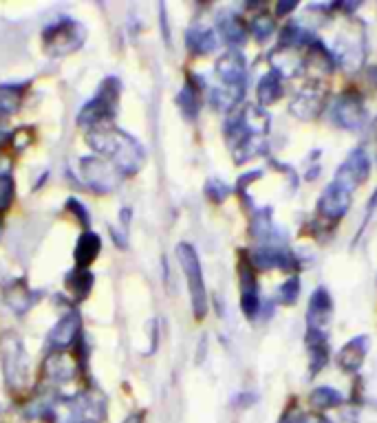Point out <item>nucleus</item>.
Masks as SVG:
<instances>
[{
    "instance_id": "1",
    "label": "nucleus",
    "mask_w": 377,
    "mask_h": 423,
    "mask_svg": "<svg viewBox=\"0 0 377 423\" xmlns=\"http://www.w3.org/2000/svg\"><path fill=\"white\" fill-rule=\"evenodd\" d=\"M369 172H371L369 157H366V152L362 150V148H355V150H351V155L344 159V163L338 168L333 183L344 187L347 192H353L355 187L366 181Z\"/></svg>"
},
{
    "instance_id": "2",
    "label": "nucleus",
    "mask_w": 377,
    "mask_h": 423,
    "mask_svg": "<svg viewBox=\"0 0 377 423\" xmlns=\"http://www.w3.org/2000/svg\"><path fill=\"white\" fill-rule=\"evenodd\" d=\"M331 117L333 122L342 126V128H349V130H358L360 126L364 124V104L362 98L358 93H342L338 100L333 102V108H331Z\"/></svg>"
},
{
    "instance_id": "3",
    "label": "nucleus",
    "mask_w": 377,
    "mask_h": 423,
    "mask_svg": "<svg viewBox=\"0 0 377 423\" xmlns=\"http://www.w3.org/2000/svg\"><path fill=\"white\" fill-rule=\"evenodd\" d=\"M179 258L183 262V271L187 280H190V293H192V304H194V313L198 317H203L205 313V287H203V278H201V267H198L196 253L187 247L181 245L179 249Z\"/></svg>"
},
{
    "instance_id": "4",
    "label": "nucleus",
    "mask_w": 377,
    "mask_h": 423,
    "mask_svg": "<svg viewBox=\"0 0 377 423\" xmlns=\"http://www.w3.org/2000/svg\"><path fill=\"white\" fill-rule=\"evenodd\" d=\"M349 205H351V192L331 183L318 201V212L327 220H340L349 212Z\"/></svg>"
},
{
    "instance_id": "5",
    "label": "nucleus",
    "mask_w": 377,
    "mask_h": 423,
    "mask_svg": "<svg viewBox=\"0 0 377 423\" xmlns=\"http://www.w3.org/2000/svg\"><path fill=\"white\" fill-rule=\"evenodd\" d=\"M369 344L371 342L366 335H358V337H353V340H349L342 346V351L338 355L340 368L347 370V373H358L366 359V353H369Z\"/></svg>"
},
{
    "instance_id": "6",
    "label": "nucleus",
    "mask_w": 377,
    "mask_h": 423,
    "mask_svg": "<svg viewBox=\"0 0 377 423\" xmlns=\"http://www.w3.org/2000/svg\"><path fill=\"white\" fill-rule=\"evenodd\" d=\"M333 311V302H331V295L329 291L320 287L311 293V300H309V309H307V324L309 329H318L322 331V326L329 322Z\"/></svg>"
},
{
    "instance_id": "7",
    "label": "nucleus",
    "mask_w": 377,
    "mask_h": 423,
    "mask_svg": "<svg viewBox=\"0 0 377 423\" xmlns=\"http://www.w3.org/2000/svg\"><path fill=\"white\" fill-rule=\"evenodd\" d=\"M307 348H309V364L311 375H318L329 362V342L327 335L318 329H307Z\"/></svg>"
},
{
    "instance_id": "8",
    "label": "nucleus",
    "mask_w": 377,
    "mask_h": 423,
    "mask_svg": "<svg viewBox=\"0 0 377 423\" xmlns=\"http://www.w3.org/2000/svg\"><path fill=\"white\" fill-rule=\"evenodd\" d=\"M322 108V95L316 91H302L291 104V111L302 119H313Z\"/></svg>"
},
{
    "instance_id": "9",
    "label": "nucleus",
    "mask_w": 377,
    "mask_h": 423,
    "mask_svg": "<svg viewBox=\"0 0 377 423\" xmlns=\"http://www.w3.org/2000/svg\"><path fill=\"white\" fill-rule=\"evenodd\" d=\"M256 262L260 267H282V269H289L291 267V253L280 249V247H263L256 253Z\"/></svg>"
},
{
    "instance_id": "10",
    "label": "nucleus",
    "mask_w": 377,
    "mask_h": 423,
    "mask_svg": "<svg viewBox=\"0 0 377 423\" xmlns=\"http://www.w3.org/2000/svg\"><path fill=\"white\" fill-rule=\"evenodd\" d=\"M282 95V84H280V76L278 73H267V76L260 80L258 84V100L263 106L274 104Z\"/></svg>"
},
{
    "instance_id": "11",
    "label": "nucleus",
    "mask_w": 377,
    "mask_h": 423,
    "mask_svg": "<svg viewBox=\"0 0 377 423\" xmlns=\"http://www.w3.org/2000/svg\"><path fill=\"white\" fill-rule=\"evenodd\" d=\"M218 73L227 80V82H238L245 76V60L238 53H229L221 62H218Z\"/></svg>"
},
{
    "instance_id": "12",
    "label": "nucleus",
    "mask_w": 377,
    "mask_h": 423,
    "mask_svg": "<svg viewBox=\"0 0 377 423\" xmlns=\"http://www.w3.org/2000/svg\"><path fill=\"white\" fill-rule=\"evenodd\" d=\"M309 401H311L313 408L327 410V408L340 406V404H342V395H340L335 388H331V386H320V388H316V390H313V393L309 395Z\"/></svg>"
},
{
    "instance_id": "13",
    "label": "nucleus",
    "mask_w": 377,
    "mask_h": 423,
    "mask_svg": "<svg viewBox=\"0 0 377 423\" xmlns=\"http://www.w3.org/2000/svg\"><path fill=\"white\" fill-rule=\"evenodd\" d=\"M298 295H300V280L293 276L280 287V300L285 304H293L298 300Z\"/></svg>"
},
{
    "instance_id": "14",
    "label": "nucleus",
    "mask_w": 377,
    "mask_h": 423,
    "mask_svg": "<svg viewBox=\"0 0 377 423\" xmlns=\"http://www.w3.org/2000/svg\"><path fill=\"white\" fill-rule=\"evenodd\" d=\"M251 29H254V34L258 36V40H265L274 34V18L269 16H258L254 18V23H251Z\"/></svg>"
},
{
    "instance_id": "15",
    "label": "nucleus",
    "mask_w": 377,
    "mask_h": 423,
    "mask_svg": "<svg viewBox=\"0 0 377 423\" xmlns=\"http://www.w3.org/2000/svg\"><path fill=\"white\" fill-rule=\"evenodd\" d=\"M278 423H305V415H302L296 406H291V408L285 410V415L280 417Z\"/></svg>"
},
{
    "instance_id": "16",
    "label": "nucleus",
    "mask_w": 377,
    "mask_h": 423,
    "mask_svg": "<svg viewBox=\"0 0 377 423\" xmlns=\"http://www.w3.org/2000/svg\"><path fill=\"white\" fill-rule=\"evenodd\" d=\"M293 9H296V3H280V5L276 7V14H278V16H285L287 12H293Z\"/></svg>"
},
{
    "instance_id": "17",
    "label": "nucleus",
    "mask_w": 377,
    "mask_h": 423,
    "mask_svg": "<svg viewBox=\"0 0 377 423\" xmlns=\"http://www.w3.org/2000/svg\"><path fill=\"white\" fill-rule=\"evenodd\" d=\"M305 423H333V421L322 417V415H309V417H305Z\"/></svg>"
},
{
    "instance_id": "18",
    "label": "nucleus",
    "mask_w": 377,
    "mask_h": 423,
    "mask_svg": "<svg viewBox=\"0 0 377 423\" xmlns=\"http://www.w3.org/2000/svg\"><path fill=\"white\" fill-rule=\"evenodd\" d=\"M375 205H377V190H375V194H373V198L369 201V207H366V214H373V209H375Z\"/></svg>"
}]
</instances>
